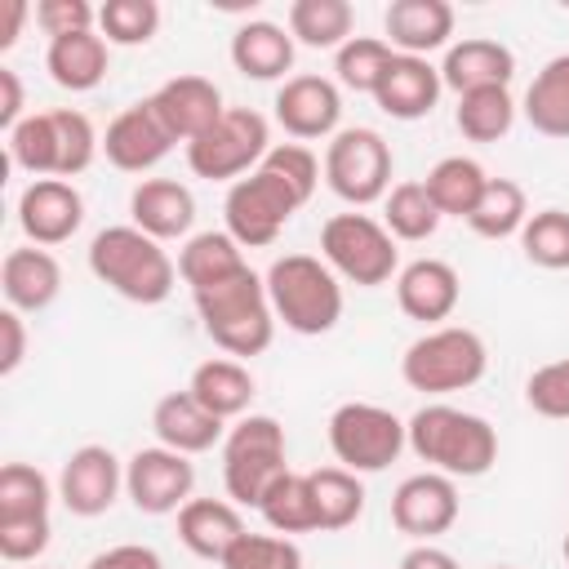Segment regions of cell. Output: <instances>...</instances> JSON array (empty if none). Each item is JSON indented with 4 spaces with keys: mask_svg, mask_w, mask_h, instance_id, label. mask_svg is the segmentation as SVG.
<instances>
[{
    "mask_svg": "<svg viewBox=\"0 0 569 569\" xmlns=\"http://www.w3.org/2000/svg\"><path fill=\"white\" fill-rule=\"evenodd\" d=\"M4 9V18H0V49H13L18 44V31H22V22H27V0H4L0 4Z\"/></svg>",
    "mask_w": 569,
    "mask_h": 569,
    "instance_id": "db71d44e",
    "label": "cell"
},
{
    "mask_svg": "<svg viewBox=\"0 0 569 569\" xmlns=\"http://www.w3.org/2000/svg\"><path fill=\"white\" fill-rule=\"evenodd\" d=\"M289 471L284 427L271 413H244L222 440V485L236 507H258L267 489Z\"/></svg>",
    "mask_w": 569,
    "mask_h": 569,
    "instance_id": "8992f818",
    "label": "cell"
},
{
    "mask_svg": "<svg viewBox=\"0 0 569 569\" xmlns=\"http://www.w3.org/2000/svg\"><path fill=\"white\" fill-rule=\"evenodd\" d=\"M49 516H40V520H9V525H0V556L9 560V565H22V560H36L44 547H49Z\"/></svg>",
    "mask_w": 569,
    "mask_h": 569,
    "instance_id": "c3c4849f",
    "label": "cell"
},
{
    "mask_svg": "<svg viewBox=\"0 0 569 569\" xmlns=\"http://www.w3.org/2000/svg\"><path fill=\"white\" fill-rule=\"evenodd\" d=\"M267 151H271L267 120L253 107H227L196 142H187V164L196 178L240 182L267 160Z\"/></svg>",
    "mask_w": 569,
    "mask_h": 569,
    "instance_id": "52a82bcc",
    "label": "cell"
},
{
    "mask_svg": "<svg viewBox=\"0 0 569 569\" xmlns=\"http://www.w3.org/2000/svg\"><path fill=\"white\" fill-rule=\"evenodd\" d=\"M262 169H271L276 178H284L302 200H311L316 196V182H320V160L311 156V147H302V142H276L271 151H267V160H262Z\"/></svg>",
    "mask_w": 569,
    "mask_h": 569,
    "instance_id": "f6af8a7d",
    "label": "cell"
},
{
    "mask_svg": "<svg viewBox=\"0 0 569 569\" xmlns=\"http://www.w3.org/2000/svg\"><path fill=\"white\" fill-rule=\"evenodd\" d=\"M244 267H249V262H244L240 244H236L227 231H200V236H191V240L182 244V253H178V276L191 284V293L213 289V284L231 280V276L244 271Z\"/></svg>",
    "mask_w": 569,
    "mask_h": 569,
    "instance_id": "f546056e",
    "label": "cell"
},
{
    "mask_svg": "<svg viewBox=\"0 0 569 569\" xmlns=\"http://www.w3.org/2000/svg\"><path fill=\"white\" fill-rule=\"evenodd\" d=\"M320 253L333 267V276H342L360 289L387 284L400 267L396 236L369 213H333L320 227Z\"/></svg>",
    "mask_w": 569,
    "mask_h": 569,
    "instance_id": "ba28073f",
    "label": "cell"
},
{
    "mask_svg": "<svg viewBox=\"0 0 569 569\" xmlns=\"http://www.w3.org/2000/svg\"><path fill=\"white\" fill-rule=\"evenodd\" d=\"M529 222V200H525V187L511 182V178H489L485 182V196L476 200L467 227L485 240H507V236H520Z\"/></svg>",
    "mask_w": 569,
    "mask_h": 569,
    "instance_id": "836d02e7",
    "label": "cell"
},
{
    "mask_svg": "<svg viewBox=\"0 0 569 569\" xmlns=\"http://www.w3.org/2000/svg\"><path fill=\"white\" fill-rule=\"evenodd\" d=\"M351 4L347 0H293L289 4V36L307 49H342L351 40Z\"/></svg>",
    "mask_w": 569,
    "mask_h": 569,
    "instance_id": "e575fe53",
    "label": "cell"
},
{
    "mask_svg": "<svg viewBox=\"0 0 569 569\" xmlns=\"http://www.w3.org/2000/svg\"><path fill=\"white\" fill-rule=\"evenodd\" d=\"M440 67H431L427 58H413V53H396L382 84L373 89V102L391 116V120H422L436 111L440 102Z\"/></svg>",
    "mask_w": 569,
    "mask_h": 569,
    "instance_id": "44dd1931",
    "label": "cell"
},
{
    "mask_svg": "<svg viewBox=\"0 0 569 569\" xmlns=\"http://www.w3.org/2000/svg\"><path fill=\"white\" fill-rule=\"evenodd\" d=\"M565 560H569V533H565Z\"/></svg>",
    "mask_w": 569,
    "mask_h": 569,
    "instance_id": "11a10c76",
    "label": "cell"
},
{
    "mask_svg": "<svg viewBox=\"0 0 569 569\" xmlns=\"http://www.w3.org/2000/svg\"><path fill=\"white\" fill-rule=\"evenodd\" d=\"M307 485H311V502H316V529L320 533H338L347 525L360 520L365 511V485L356 471L347 467H316L307 471Z\"/></svg>",
    "mask_w": 569,
    "mask_h": 569,
    "instance_id": "4dcf8cb0",
    "label": "cell"
},
{
    "mask_svg": "<svg viewBox=\"0 0 569 569\" xmlns=\"http://www.w3.org/2000/svg\"><path fill=\"white\" fill-rule=\"evenodd\" d=\"M325 182L338 200L365 209L391 191V147L378 129H338L325 147Z\"/></svg>",
    "mask_w": 569,
    "mask_h": 569,
    "instance_id": "30bf717a",
    "label": "cell"
},
{
    "mask_svg": "<svg viewBox=\"0 0 569 569\" xmlns=\"http://www.w3.org/2000/svg\"><path fill=\"white\" fill-rule=\"evenodd\" d=\"M440 218H445V213L436 209V200L427 196L422 182H396V187L387 191L382 227H387L396 240H427V236H436Z\"/></svg>",
    "mask_w": 569,
    "mask_h": 569,
    "instance_id": "ab89813d",
    "label": "cell"
},
{
    "mask_svg": "<svg viewBox=\"0 0 569 569\" xmlns=\"http://www.w3.org/2000/svg\"><path fill=\"white\" fill-rule=\"evenodd\" d=\"M44 71L58 89L71 93H89L102 84L107 76V40L98 31H80V36H58L44 49Z\"/></svg>",
    "mask_w": 569,
    "mask_h": 569,
    "instance_id": "f1b7e54d",
    "label": "cell"
},
{
    "mask_svg": "<svg viewBox=\"0 0 569 569\" xmlns=\"http://www.w3.org/2000/svg\"><path fill=\"white\" fill-rule=\"evenodd\" d=\"M262 280H267L271 311L276 320H284V329L302 338H320L342 320V284L325 258L284 253L271 262Z\"/></svg>",
    "mask_w": 569,
    "mask_h": 569,
    "instance_id": "277c9868",
    "label": "cell"
},
{
    "mask_svg": "<svg viewBox=\"0 0 569 569\" xmlns=\"http://www.w3.org/2000/svg\"><path fill=\"white\" fill-rule=\"evenodd\" d=\"M525 400L542 418H569V356L533 369V378L525 387Z\"/></svg>",
    "mask_w": 569,
    "mask_h": 569,
    "instance_id": "bcb514c9",
    "label": "cell"
},
{
    "mask_svg": "<svg viewBox=\"0 0 569 569\" xmlns=\"http://www.w3.org/2000/svg\"><path fill=\"white\" fill-rule=\"evenodd\" d=\"M187 391H191L213 418L227 422V418H244V413H249L258 387H253V373H249L240 360H231V356H213V360L196 365Z\"/></svg>",
    "mask_w": 569,
    "mask_h": 569,
    "instance_id": "83f0119b",
    "label": "cell"
},
{
    "mask_svg": "<svg viewBox=\"0 0 569 569\" xmlns=\"http://www.w3.org/2000/svg\"><path fill=\"white\" fill-rule=\"evenodd\" d=\"M244 533V520L236 511V502H222V498H191L182 511H178V538L191 556L200 560H218L240 542Z\"/></svg>",
    "mask_w": 569,
    "mask_h": 569,
    "instance_id": "484cf974",
    "label": "cell"
},
{
    "mask_svg": "<svg viewBox=\"0 0 569 569\" xmlns=\"http://www.w3.org/2000/svg\"><path fill=\"white\" fill-rule=\"evenodd\" d=\"M80 222H84V196L67 178H36L18 196V227L40 249L71 240Z\"/></svg>",
    "mask_w": 569,
    "mask_h": 569,
    "instance_id": "9a60e30c",
    "label": "cell"
},
{
    "mask_svg": "<svg viewBox=\"0 0 569 569\" xmlns=\"http://www.w3.org/2000/svg\"><path fill=\"white\" fill-rule=\"evenodd\" d=\"M400 569H458V560L436 542H418L400 556Z\"/></svg>",
    "mask_w": 569,
    "mask_h": 569,
    "instance_id": "f5cc1de1",
    "label": "cell"
},
{
    "mask_svg": "<svg viewBox=\"0 0 569 569\" xmlns=\"http://www.w3.org/2000/svg\"><path fill=\"white\" fill-rule=\"evenodd\" d=\"M151 431H156V440H160L164 449L191 458V453L213 449V445L222 440L227 422L213 418L191 391H169V396H160L156 409H151Z\"/></svg>",
    "mask_w": 569,
    "mask_h": 569,
    "instance_id": "7402d4cb",
    "label": "cell"
},
{
    "mask_svg": "<svg viewBox=\"0 0 569 569\" xmlns=\"http://www.w3.org/2000/svg\"><path fill=\"white\" fill-rule=\"evenodd\" d=\"M89 271L116 289L120 298L138 302V307H156L173 293L178 284V267L173 258L160 249V240H151L147 231H138L133 222L124 227H102L89 240Z\"/></svg>",
    "mask_w": 569,
    "mask_h": 569,
    "instance_id": "7a4b0ae2",
    "label": "cell"
},
{
    "mask_svg": "<svg viewBox=\"0 0 569 569\" xmlns=\"http://www.w3.org/2000/svg\"><path fill=\"white\" fill-rule=\"evenodd\" d=\"M489 369V351L485 338L467 325H440L427 329L422 338H413L400 356V378L422 391V396H449V391H467L485 378Z\"/></svg>",
    "mask_w": 569,
    "mask_h": 569,
    "instance_id": "5b68a950",
    "label": "cell"
},
{
    "mask_svg": "<svg viewBox=\"0 0 569 569\" xmlns=\"http://www.w3.org/2000/svg\"><path fill=\"white\" fill-rule=\"evenodd\" d=\"M462 298V280L445 258H413L409 267L396 271V302L409 320L436 325L449 320Z\"/></svg>",
    "mask_w": 569,
    "mask_h": 569,
    "instance_id": "d6986e66",
    "label": "cell"
},
{
    "mask_svg": "<svg viewBox=\"0 0 569 569\" xmlns=\"http://www.w3.org/2000/svg\"><path fill=\"white\" fill-rule=\"evenodd\" d=\"M102 151H107V160H111L116 169H124V173H147V169H156V164L173 151V138H169V129L160 124V116L151 111V102L142 98V102L124 107V111L107 124Z\"/></svg>",
    "mask_w": 569,
    "mask_h": 569,
    "instance_id": "ac0fdd59",
    "label": "cell"
},
{
    "mask_svg": "<svg viewBox=\"0 0 569 569\" xmlns=\"http://www.w3.org/2000/svg\"><path fill=\"white\" fill-rule=\"evenodd\" d=\"M458 520V485L453 476L440 471H418L409 480H400V489L391 493V525L418 542H431L436 533L453 529Z\"/></svg>",
    "mask_w": 569,
    "mask_h": 569,
    "instance_id": "5bb4252c",
    "label": "cell"
},
{
    "mask_svg": "<svg viewBox=\"0 0 569 569\" xmlns=\"http://www.w3.org/2000/svg\"><path fill=\"white\" fill-rule=\"evenodd\" d=\"M191 489H196V467L187 462V453L151 445L124 462V493L142 516L182 511L191 502Z\"/></svg>",
    "mask_w": 569,
    "mask_h": 569,
    "instance_id": "7c38bea8",
    "label": "cell"
},
{
    "mask_svg": "<svg viewBox=\"0 0 569 569\" xmlns=\"http://www.w3.org/2000/svg\"><path fill=\"white\" fill-rule=\"evenodd\" d=\"M160 27L156 0H107L98 4V36L107 44H147Z\"/></svg>",
    "mask_w": 569,
    "mask_h": 569,
    "instance_id": "7bdbcfd3",
    "label": "cell"
},
{
    "mask_svg": "<svg viewBox=\"0 0 569 569\" xmlns=\"http://www.w3.org/2000/svg\"><path fill=\"white\" fill-rule=\"evenodd\" d=\"M27 116H22V84H18V71L0 67V129H18Z\"/></svg>",
    "mask_w": 569,
    "mask_h": 569,
    "instance_id": "816d5d0a",
    "label": "cell"
},
{
    "mask_svg": "<svg viewBox=\"0 0 569 569\" xmlns=\"http://www.w3.org/2000/svg\"><path fill=\"white\" fill-rule=\"evenodd\" d=\"M53 489L49 476L31 462H4L0 467V525L9 520H40L49 516Z\"/></svg>",
    "mask_w": 569,
    "mask_h": 569,
    "instance_id": "f35d334b",
    "label": "cell"
},
{
    "mask_svg": "<svg viewBox=\"0 0 569 569\" xmlns=\"http://www.w3.org/2000/svg\"><path fill=\"white\" fill-rule=\"evenodd\" d=\"M129 218L151 240H178L196 222V196L173 178H147L129 196Z\"/></svg>",
    "mask_w": 569,
    "mask_h": 569,
    "instance_id": "cb8c5ba5",
    "label": "cell"
},
{
    "mask_svg": "<svg viewBox=\"0 0 569 569\" xmlns=\"http://www.w3.org/2000/svg\"><path fill=\"white\" fill-rule=\"evenodd\" d=\"M485 182H489V173L471 156H445V160L431 164L422 187H427V196L436 200V209L445 218H471L476 200L485 196Z\"/></svg>",
    "mask_w": 569,
    "mask_h": 569,
    "instance_id": "d6a6232c",
    "label": "cell"
},
{
    "mask_svg": "<svg viewBox=\"0 0 569 569\" xmlns=\"http://www.w3.org/2000/svg\"><path fill=\"white\" fill-rule=\"evenodd\" d=\"M520 249L533 267L542 271H565L569 267V213L565 209H538L529 213L520 231Z\"/></svg>",
    "mask_w": 569,
    "mask_h": 569,
    "instance_id": "b9f144b4",
    "label": "cell"
},
{
    "mask_svg": "<svg viewBox=\"0 0 569 569\" xmlns=\"http://www.w3.org/2000/svg\"><path fill=\"white\" fill-rule=\"evenodd\" d=\"M262 520L271 525V533H316V502H311V485L302 471H284L267 498L258 502Z\"/></svg>",
    "mask_w": 569,
    "mask_h": 569,
    "instance_id": "8d00e7d4",
    "label": "cell"
},
{
    "mask_svg": "<svg viewBox=\"0 0 569 569\" xmlns=\"http://www.w3.org/2000/svg\"><path fill=\"white\" fill-rule=\"evenodd\" d=\"M0 289H4V302L13 311H44L62 293V267L40 244L9 249L0 262Z\"/></svg>",
    "mask_w": 569,
    "mask_h": 569,
    "instance_id": "d4e9b609",
    "label": "cell"
},
{
    "mask_svg": "<svg viewBox=\"0 0 569 569\" xmlns=\"http://www.w3.org/2000/svg\"><path fill=\"white\" fill-rule=\"evenodd\" d=\"M382 40L396 53L427 58L431 49H445L453 36V9L445 0H391L382 13Z\"/></svg>",
    "mask_w": 569,
    "mask_h": 569,
    "instance_id": "603a6c76",
    "label": "cell"
},
{
    "mask_svg": "<svg viewBox=\"0 0 569 569\" xmlns=\"http://www.w3.org/2000/svg\"><path fill=\"white\" fill-rule=\"evenodd\" d=\"M84 569H164V560H160V551H151L142 542H120V547L98 551Z\"/></svg>",
    "mask_w": 569,
    "mask_h": 569,
    "instance_id": "681fc988",
    "label": "cell"
},
{
    "mask_svg": "<svg viewBox=\"0 0 569 569\" xmlns=\"http://www.w3.org/2000/svg\"><path fill=\"white\" fill-rule=\"evenodd\" d=\"M120 489H124V467H120V458L107 445H80L62 462V471H58V498H62V507L71 516H84V520L111 511V502H116Z\"/></svg>",
    "mask_w": 569,
    "mask_h": 569,
    "instance_id": "4fadbf2b",
    "label": "cell"
},
{
    "mask_svg": "<svg viewBox=\"0 0 569 569\" xmlns=\"http://www.w3.org/2000/svg\"><path fill=\"white\" fill-rule=\"evenodd\" d=\"M0 338H4V347H0V373L9 378V373L22 365V356H27V325H22V311H13V307L0 311Z\"/></svg>",
    "mask_w": 569,
    "mask_h": 569,
    "instance_id": "f907efd6",
    "label": "cell"
},
{
    "mask_svg": "<svg viewBox=\"0 0 569 569\" xmlns=\"http://www.w3.org/2000/svg\"><path fill=\"white\" fill-rule=\"evenodd\" d=\"M302 204H307V200H302L284 178H276L271 169L258 164L249 178L231 182V191H227V200H222L227 236H231L240 249H267Z\"/></svg>",
    "mask_w": 569,
    "mask_h": 569,
    "instance_id": "8fae6325",
    "label": "cell"
},
{
    "mask_svg": "<svg viewBox=\"0 0 569 569\" xmlns=\"http://www.w3.org/2000/svg\"><path fill=\"white\" fill-rule=\"evenodd\" d=\"M409 445V431L405 422L382 409V405H365V400H347L329 413V449L333 458L356 471V476H373V471H387L400 449Z\"/></svg>",
    "mask_w": 569,
    "mask_h": 569,
    "instance_id": "9c48e42d",
    "label": "cell"
},
{
    "mask_svg": "<svg viewBox=\"0 0 569 569\" xmlns=\"http://www.w3.org/2000/svg\"><path fill=\"white\" fill-rule=\"evenodd\" d=\"M49 129H53V178H76L93 164L98 156V133L89 124L84 111H71V107H53L49 111Z\"/></svg>",
    "mask_w": 569,
    "mask_h": 569,
    "instance_id": "74e56055",
    "label": "cell"
},
{
    "mask_svg": "<svg viewBox=\"0 0 569 569\" xmlns=\"http://www.w3.org/2000/svg\"><path fill=\"white\" fill-rule=\"evenodd\" d=\"M493 569H511V565H493Z\"/></svg>",
    "mask_w": 569,
    "mask_h": 569,
    "instance_id": "9f6ffc18",
    "label": "cell"
},
{
    "mask_svg": "<svg viewBox=\"0 0 569 569\" xmlns=\"http://www.w3.org/2000/svg\"><path fill=\"white\" fill-rule=\"evenodd\" d=\"M231 62L249 80H280L293 67V36L280 22L253 18L231 36Z\"/></svg>",
    "mask_w": 569,
    "mask_h": 569,
    "instance_id": "4316f807",
    "label": "cell"
},
{
    "mask_svg": "<svg viewBox=\"0 0 569 569\" xmlns=\"http://www.w3.org/2000/svg\"><path fill=\"white\" fill-rule=\"evenodd\" d=\"M36 22L49 40L58 36H80V31H93L98 22V9L89 0H40L36 4Z\"/></svg>",
    "mask_w": 569,
    "mask_h": 569,
    "instance_id": "7dc6e473",
    "label": "cell"
},
{
    "mask_svg": "<svg viewBox=\"0 0 569 569\" xmlns=\"http://www.w3.org/2000/svg\"><path fill=\"white\" fill-rule=\"evenodd\" d=\"M511 76H516V53L489 36H467V40L449 44L445 62H440V80L458 98L471 89H507Z\"/></svg>",
    "mask_w": 569,
    "mask_h": 569,
    "instance_id": "ffe728a7",
    "label": "cell"
},
{
    "mask_svg": "<svg viewBox=\"0 0 569 569\" xmlns=\"http://www.w3.org/2000/svg\"><path fill=\"white\" fill-rule=\"evenodd\" d=\"M147 102H151V111L160 116V124L169 129L173 142H196L227 111L218 84L204 80V76H173L156 93H147Z\"/></svg>",
    "mask_w": 569,
    "mask_h": 569,
    "instance_id": "e0dca14e",
    "label": "cell"
},
{
    "mask_svg": "<svg viewBox=\"0 0 569 569\" xmlns=\"http://www.w3.org/2000/svg\"><path fill=\"white\" fill-rule=\"evenodd\" d=\"M222 569H302V551L284 533H240V542L222 556Z\"/></svg>",
    "mask_w": 569,
    "mask_h": 569,
    "instance_id": "ee69618b",
    "label": "cell"
},
{
    "mask_svg": "<svg viewBox=\"0 0 569 569\" xmlns=\"http://www.w3.org/2000/svg\"><path fill=\"white\" fill-rule=\"evenodd\" d=\"M276 120L289 138H333L342 120V93L329 76H289L276 89Z\"/></svg>",
    "mask_w": 569,
    "mask_h": 569,
    "instance_id": "2e32d148",
    "label": "cell"
},
{
    "mask_svg": "<svg viewBox=\"0 0 569 569\" xmlns=\"http://www.w3.org/2000/svg\"><path fill=\"white\" fill-rule=\"evenodd\" d=\"M391 58H396V49H391L382 36H351V40L338 49V58H333L338 84H347V89L373 98V89L382 84Z\"/></svg>",
    "mask_w": 569,
    "mask_h": 569,
    "instance_id": "60d3db41",
    "label": "cell"
},
{
    "mask_svg": "<svg viewBox=\"0 0 569 569\" xmlns=\"http://www.w3.org/2000/svg\"><path fill=\"white\" fill-rule=\"evenodd\" d=\"M204 333L213 338V347H222L227 356H262L276 338V311L267 298V280L244 267L231 280L191 293Z\"/></svg>",
    "mask_w": 569,
    "mask_h": 569,
    "instance_id": "3957f363",
    "label": "cell"
},
{
    "mask_svg": "<svg viewBox=\"0 0 569 569\" xmlns=\"http://www.w3.org/2000/svg\"><path fill=\"white\" fill-rule=\"evenodd\" d=\"M458 133L471 138V142H498L511 133L516 124V102H511V89H471L458 98Z\"/></svg>",
    "mask_w": 569,
    "mask_h": 569,
    "instance_id": "d590c367",
    "label": "cell"
},
{
    "mask_svg": "<svg viewBox=\"0 0 569 569\" xmlns=\"http://www.w3.org/2000/svg\"><path fill=\"white\" fill-rule=\"evenodd\" d=\"M525 120L542 138H569V53L551 58L525 89Z\"/></svg>",
    "mask_w": 569,
    "mask_h": 569,
    "instance_id": "1f68e13d",
    "label": "cell"
},
{
    "mask_svg": "<svg viewBox=\"0 0 569 569\" xmlns=\"http://www.w3.org/2000/svg\"><path fill=\"white\" fill-rule=\"evenodd\" d=\"M409 449L440 476L476 480L498 462V431L467 409L453 405H422L409 422Z\"/></svg>",
    "mask_w": 569,
    "mask_h": 569,
    "instance_id": "6da1fadb",
    "label": "cell"
}]
</instances>
